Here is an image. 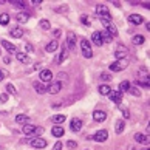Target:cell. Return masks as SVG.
Wrapping results in <instances>:
<instances>
[{
	"label": "cell",
	"instance_id": "obj_53",
	"mask_svg": "<svg viewBox=\"0 0 150 150\" xmlns=\"http://www.w3.org/2000/svg\"><path fill=\"white\" fill-rule=\"evenodd\" d=\"M0 54H2V50H0Z\"/></svg>",
	"mask_w": 150,
	"mask_h": 150
},
{
	"label": "cell",
	"instance_id": "obj_43",
	"mask_svg": "<svg viewBox=\"0 0 150 150\" xmlns=\"http://www.w3.org/2000/svg\"><path fill=\"white\" fill-rule=\"evenodd\" d=\"M6 71H5V70H2V68H0V81H3L5 79V77H6Z\"/></svg>",
	"mask_w": 150,
	"mask_h": 150
},
{
	"label": "cell",
	"instance_id": "obj_30",
	"mask_svg": "<svg viewBox=\"0 0 150 150\" xmlns=\"http://www.w3.org/2000/svg\"><path fill=\"white\" fill-rule=\"evenodd\" d=\"M133 43H135V45H142L144 43V40H146V37H144L142 34H136V36H133Z\"/></svg>",
	"mask_w": 150,
	"mask_h": 150
},
{
	"label": "cell",
	"instance_id": "obj_48",
	"mask_svg": "<svg viewBox=\"0 0 150 150\" xmlns=\"http://www.w3.org/2000/svg\"><path fill=\"white\" fill-rule=\"evenodd\" d=\"M26 51H28V53H31V51H33V47L30 45V43H28V45H26Z\"/></svg>",
	"mask_w": 150,
	"mask_h": 150
},
{
	"label": "cell",
	"instance_id": "obj_1",
	"mask_svg": "<svg viewBox=\"0 0 150 150\" xmlns=\"http://www.w3.org/2000/svg\"><path fill=\"white\" fill-rule=\"evenodd\" d=\"M96 14L99 16V19H101V20L112 22V14H110V9H108V6H105V5H98V6H96Z\"/></svg>",
	"mask_w": 150,
	"mask_h": 150
},
{
	"label": "cell",
	"instance_id": "obj_41",
	"mask_svg": "<svg viewBox=\"0 0 150 150\" xmlns=\"http://www.w3.org/2000/svg\"><path fill=\"white\" fill-rule=\"evenodd\" d=\"M101 79L102 81H112V76H110L108 73H102L101 74Z\"/></svg>",
	"mask_w": 150,
	"mask_h": 150
},
{
	"label": "cell",
	"instance_id": "obj_42",
	"mask_svg": "<svg viewBox=\"0 0 150 150\" xmlns=\"http://www.w3.org/2000/svg\"><path fill=\"white\" fill-rule=\"evenodd\" d=\"M67 146H68L70 149H74V147H77V142L76 141H68V142H67Z\"/></svg>",
	"mask_w": 150,
	"mask_h": 150
},
{
	"label": "cell",
	"instance_id": "obj_9",
	"mask_svg": "<svg viewBox=\"0 0 150 150\" xmlns=\"http://www.w3.org/2000/svg\"><path fill=\"white\" fill-rule=\"evenodd\" d=\"M40 81L42 82H51L53 81V73H51V70H48V68H43L40 70Z\"/></svg>",
	"mask_w": 150,
	"mask_h": 150
},
{
	"label": "cell",
	"instance_id": "obj_40",
	"mask_svg": "<svg viewBox=\"0 0 150 150\" xmlns=\"http://www.w3.org/2000/svg\"><path fill=\"white\" fill-rule=\"evenodd\" d=\"M42 132H43L42 127H36V130H34V133H33V135H34L36 138H39V135H42Z\"/></svg>",
	"mask_w": 150,
	"mask_h": 150
},
{
	"label": "cell",
	"instance_id": "obj_45",
	"mask_svg": "<svg viewBox=\"0 0 150 150\" xmlns=\"http://www.w3.org/2000/svg\"><path fill=\"white\" fill-rule=\"evenodd\" d=\"M54 150H62V142L57 141L56 144H54Z\"/></svg>",
	"mask_w": 150,
	"mask_h": 150
},
{
	"label": "cell",
	"instance_id": "obj_23",
	"mask_svg": "<svg viewBox=\"0 0 150 150\" xmlns=\"http://www.w3.org/2000/svg\"><path fill=\"white\" fill-rule=\"evenodd\" d=\"M2 47L6 50V51H9V53H14V51H16V45H14V43H11V42H8V40H5V39L2 40Z\"/></svg>",
	"mask_w": 150,
	"mask_h": 150
},
{
	"label": "cell",
	"instance_id": "obj_29",
	"mask_svg": "<svg viewBox=\"0 0 150 150\" xmlns=\"http://www.w3.org/2000/svg\"><path fill=\"white\" fill-rule=\"evenodd\" d=\"M101 33V39H102V43H110V42H113V37L108 34L107 31H99Z\"/></svg>",
	"mask_w": 150,
	"mask_h": 150
},
{
	"label": "cell",
	"instance_id": "obj_6",
	"mask_svg": "<svg viewBox=\"0 0 150 150\" xmlns=\"http://www.w3.org/2000/svg\"><path fill=\"white\" fill-rule=\"evenodd\" d=\"M127 47H124V45H118L116 47V50H115V57H116V60H119V59H125V56H127Z\"/></svg>",
	"mask_w": 150,
	"mask_h": 150
},
{
	"label": "cell",
	"instance_id": "obj_15",
	"mask_svg": "<svg viewBox=\"0 0 150 150\" xmlns=\"http://www.w3.org/2000/svg\"><path fill=\"white\" fill-rule=\"evenodd\" d=\"M93 118H94V121H98V122H104L105 119H107V113L102 112V110H96V112L93 113Z\"/></svg>",
	"mask_w": 150,
	"mask_h": 150
},
{
	"label": "cell",
	"instance_id": "obj_36",
	"mask_svg": "<svg viewBox=\"0 0 150 150\" xmlns=\"http://www.w3.org/2000/svg\"><path fill=\"white\" fill-rule=\"evenodd\" d=\"M11 5H13V6H16V8H22V9L26 6V3H25V2H20V0H14V2H11Z\"/></svg>",
	"mask_w": 150,
	"mask_h": 150
},
{
	"label": "cell",
	"instance_id": "obj_20",
	"mask_svg": "<svg viewBox=\"0 0 150 150\" xmlns=\"http://www.w3.org/2000/svg\"><path fill=\"white\" fill-rule=\"evenodd\" d=\"M135 141L139 144H149V135H142V133H135Z\"/></svg>",
	"mask_w": 150,
	"mask_h": 150
},
{
	"label": "cell",
	"instance_id": "obj_31",
	"mask_svg": "<svg viewBox=\"0 0 150 150\" xmlns=\"http://www.w3.org/2000/svg\"><path fill=\"white\" fill-rule=\"evenodd\" d=\"M129 88H130V82H129V81H122L121 84H119V91H121V93L129 91Z\"/></svg>",
	"mask_w": 150,
	"mask_h": 150
},
{
	"label": "cell",
	"instance_id": "obj_44",
	"mask_svg": "<svg viewBox=\"0 0 150 150\" xmlns=\"http://www.w3.org/2000/svg\"><path fill=\"white\" fill-rule=\"evenodd\" d=\"M8 101V94H0V102H6Z\"/></svg>",
	"mask_w": 150,
	"mask_h": 150
},
{
	"label": "cell",
	"instance_id": "obj_33",
	"mask_svg": "<svg viewBox=\"0 0 150 150\" xmlns=\"http://www.w3.org/2000/svg\"><path fill=\"white\" fill-rule=\"evenodd\" d=\"M119 110L122 112V115H124V118H125V119H129V118H130V112H129V108H127L125 105L119 104Z\"/></svg>",
	"mask_w": 150,
	"mask_h": 150
},
{
	"label": "cell",
	"instance_id": "obj_13",
	"mask_svg": "<svg viewBox=\"0 0 150 150\" xmlns=\"http://www.w3.org/2000/svg\"><path fill=\"white\" fill-rule=\"evenodd\" d=\"M91 43L96 47H102V39H101V33L99 31H94L91 34Z\"/></svg>",
	"mask_w": 150,
	"mask_h": 150
},
{
	"label": "cell",
	"instance_id": "obj_35",
	"mask_svg": "<svg viewBox=\"0 0 150 150\" xmlns=\"http://www.w3.org/2000/svg\"><path fill=\"white\" fill-rule=\"evenodd\" d=\"M8 22H9V16L6 13L0 14V23H2V25H8Z\"/></svg>",
	"mask_w": 150,
	"mask_h": 150
},
{
	"label": "cell",
	"instance_id": "obj_2",
	"mask_svg": "<svg viewBox=\"0 0 150 150\" xmlns=\"http://www.w3.org/2000/svg\"><path fill=\"white\" fill-rule=\"evenodd\" d=\"M81 48H82V54H84L85 59H91L93 57V51H91L90 42H88L87 39H82L81 40Z\"/></svg>",
	"mask_w": 150,
	"mask_h": 150
},
{
	"label": "cell",
	"instance_id": "obj_49",
	"mask_svg": "<svg viewBox=\"0 0 150 150\" xmlns=\"http://www.w3.org/2000/svg\"><path fill=\"white\" fill-rule=\"evenodd\" d=\"M54 36L59 37V36H60V30H56V31H54Z\"/></svg>",
	"mask_w": 150,
	"mask_h": 150
},
{
	"label": "cell",
	"instance_id": "obj_19",
	"mask_svg": "<svg viewBox=\"0 0 150 150\" xmlns=\"http://www.w3.org/2000/svg\"><path fill=\"white\" fill-rule=\"evenodd\" d=\"M64 133H65V130H64V127H62V125H54L53 129H51V135H53V136H56V138L64 136Z\"/></svg>",
	"mask_w": 150,
	"mask_h": 150
},
{
	"label": "cell",
	"instance_id": "obj_3",
	"mask_svg": "<svg viewBox=\"0 0 150 150\" xmlns=\"http://www.w3.org/2000/svg\"><path fill=\"white\" fill-rule=\"evenodd\" d=\"M127 60L125 59H119V60H115L113 64H110V70L112 71H122L124 68H127Z\"/></svg>",
	"mask_w": 150,
	"mask_h": 150
},
{
	"label": "cell",
	"instance_id": "obj_18",
	"mask_svg": "<svg viewBox=\"0 0 150 150\" xmlns=\"http://www.w3.org/2000/svg\"><path fill=\"white\" fill-rule=\"evenodd\" d=\"M33 87H34V90H36L39 94H45V93L48 91V87H45L42 82H34V84H33Z\"/></svg>",
	"mask_w": 150,
	"mask_h": 150
},
{
	"label": "cell",
	"instance_id": "obj_54",
	"mask_svg": "<svg viewBox=\"0 0 150 150\" xmlns=\"http://www.w3.org/2000/svg\"><path fill=\"white\" fill-rule=\"evenodd\" d=\"M147 150H150V149H149V147H147Z\"/></svg>",
	"mask_w": 150,
	"mask_h": 150
},
{
	"label": "cell",
	"instance_id": "obj_24",
	"mask_svg": "<svg viewBox=\"0 0 150 150\" xmlns=\"http://www.w3.org/2000/svg\"><path fill=\"white\" fill-rule=\"evenodd\" d=\"M57 47H59V42L54 39V40H51V42H50L48 45L45 47V50H47L48 53H53V51H56V50H57Z\"/></svg>",
	"mask_w": 150,
	"mask_h": 150
},
{
	"label": "cell",
	"instance_id": "obj_27",
	"mask_svg": "<svg viewBox=\"0 0 150 150\" xmlns=\"http://www.w3.org/2000/svg\"><path fill=\"white\" fill-rule=\"evenodd\" d=\"M34 130H36V125H33V124H25L23 129H22V132H23L25 135H33Z\"/></svg>",
	"mask_w": 150,
	"mask_h": 150
},
{
	"label": "cell",
	"instance_id": "obj_38",
	"mask_svg": "<svg viewBox=\"0 0 150 150\" xmlns=\"http://www.w3.org/2000/svg\"><path fill=\"white\" fill-rule=\"evenodd\" d=\"M129 93L132 94V96H141V91L138 90V88H135V87H130L129 88Z\"/></svg>",
	"mask_w": 150,
	"mask_h": 150
},
{
	"label": "cell",
	"instance_id": "obj_8",
	"mask_svg": "<svg viewBox=\"0 0 150 150\" xmlns=\"http://www.w3.org/2000/svg\"><path fill=\"white\" fill-rule=\"evenodd\" d=\"M108 96H110V101H113L115 104H118V105L122 102V93L119 90H110Z\"/></svg>",
	"mask_w": 150,
	"mask_h": 150
},
{
	"label": "cell",
	"instance_id": "obj_5",
	"mask_svg": "<svg viewBox=\"0 0 150 150\" xmlns=\"http://www.w3.org/2000/svg\"><path fill=\"white\" fill-rule=\"evenodd\" d=\"M107 138H108V132L107 130H99V132L94 133L93 136H90V139H94L96 142H105Z\"/></svg>",
	"mask_w": 150,
	"mask_h": 150
},
{
	"label": "cell",
	"instance_id": "obj_22",
	"mask_svg": "<svg viewBox=\"0 0 150 150\" xmlns=\"http://www.w3.org/2000/svg\"><path fill=\"white\" fill-rule=\"evenodd\" d=\"M124 129H125V122L122 119H118L116 121V125H115V132L118 133V135H121V133L124 132Z\"/></svg>",
	"mask_w": 150,
	"mask_h": 150
},
{
	"label": "cell",
	"instance_id": "obj_39",
	"mask_svg": "<svg viewBox=\"0 0 150 150\" xmlns=\"http://www.w3.org/2000/svg\"><path fill=\"white\" fill-rule=\"evenodd\" d=\"M81 22H82L84 25H87V26H90V23H91V22H90V19H88L87 16H82V17H81Z\"/></svg>",
	"mask_w": 150,
	"mask_h": 150
},
{
	"label": "cell",
	"instance_id": "obj_37",
	"mask_svg": "<svg viewBox=\"0 0 150 150\" xmlns=\"http://www.w3.org/2000/svg\"><path fill=\"white\" fill-rule=\"evenodd\" d=\"M5 88H6V91L9 94H16V93H17V90H16V87L13 84H6V87H5Z\"/></svg>",
	"mask_w": 150,
	"mask_h": 150
},
{
	"label": "cell",
	"instance_id": "obj_51",
	"mask_svg": "<svg viewBox=\"0 0 150 150\" xmlns=\"http://www.w3.org/2000/svg\"><path fill=\"white\" fill-rule=\"evenodd\" d=\"M40 68V64H34V70H39Z\"/></svg>",
	"mask_w": 150,
	"mask_h": 150
},
{
	"label": "cell",
	"instance_id": "obj_52",
	"mask_svg": "<svg viewBox=\"0 0 150 150\" xmlns=\"http://www.w3.org/2000/svg\"><path fill=\"white\" fill-rule=\"evenodd\" d=\"M129 150H135V149H133V147H130V149H129Z\"/></svg>",
	"mask_w": 150,
	"mask_h": 150
},
{
	"label": "cell",
	"instance_id": "obj_4",
	"mask_svg": "<svg viewBox=\"0 0 150 150\" xmlns=\"http://www.w3.org/2000/svg\"><path fill=\"white\" fill-rule=\"evenodd\" d=\"M101 23L105 26V31L108 33L112 37H118V30H116V26L112 23V22H107V20H101Z\"/></svg>",
	"mask_w": 150,
	"mask_h": 150
},
{
	"label": "cell",
	"instance_id": "obj_17",
	"mask_svg": "<svg viewBox=\"0 0 150 150\" xmlns=\"http://www.w3.org/2000/svg\"><path fill=\"white\" fill-rule=\"evenodd\" d=\"M9 34L13 36L14 39H20L22 36H23V30H22L20 26H14V28L9 30Z\"/></svg>",
	"mask_w": 150,
	"mask_h": 150
},
{
	"label": "cell",
	"instance_id": "obj_32",
	"mask_svg": "<svg viewBox=\"0 0 150 150\" xmlns=\"http://www.w3.org/2000/svg\"><path fill=\"white\" fill-rule=\"evenodd\" d=\"M39 26H40L43 31H47V30H50V26H51V25H50V22L47 19H42L40 22H39Z\"/></svg>",
	"mask_w": 150,
	"mask_h": 150
},
{
	"label": "cell",
	"instance_id": "obj_50",
	"mask_svg": "<svg viewBox=\"0 0 150 150\" xmlns=\"http://www.w3.org/2000/svg\"><path fill=\"white\" fill-rule=\"evenodd\" d=\"M11 62V57H5V64H9Z\"/></svg>",
	"mask_w": 150,
	"mask_h": 150
},
{
	"label": "cell",
	"instance_id": "obj_11",
	"mask_svg": "<svg viewBox=\"0 0 150 150\" xmlns=\"http://www.w3.org/2000/svg\"><path fill=\"white\" fill-rule=\"evenodd\" d=\"M68 54H70V51H68V47L67 45H62V50H60V54L56 57V62H59V64H62L64 60L68 57Z\"/></svg>",
	"mask_w": 150,
	"mask_h": 150
},
{
	"label": "cell",
	"instance_id": "obj_46",
	"mask_svg": "<svg viewBox=\"0 0 150 150\" xmlns=\"http://www.w3.org/2000/svg\"><path fill=\"white\" fill-rule=\"evenodd\" d=\"M57 76H59V79L60 77H62V79H67V73H59Z\"/></svg>",
	"mask_w": 150,
	"mask_h": 150
},
{
	"label": "cell",
	"instance_id": "obj_25",
	"mask_svg": "<svg viewBox=\"0 0 150 150\" xmlns=\"http://www.w3.org/2000/svg\"><path fill=\"white\" fill-rule=\"evenodd\" d=\"M16 122H17V124H30V118L26 115H17L16 116Z\"/></svg>",
	"mask_w": 150,
	"mask_h": 150
},
{
	"label": "cell",
	"instance_id": "obj_21",
	"mask_svg": "<svg viewBox=\"0 0 150 150\" xmlns=\"http://www.w3.org/2000/svg\"><path fill=\"white\" fill-rule=\"evenodd\" d=\"M28 19H30V14L25 13V11H22V13H19L17 16H16V20H17L19 23H26Z\"/></svg>",
	"mask_w": 150,
	"mask_h": 150
},
{
	"label": "cell",
	"instance_id": "obj_12",
	"mask_svg": "<svg viewBox=\"0 0 150 150\" xmlns=\"http://www.w3.org/2000/svg\"><path fill=\"white\" fill-rule=\"evenodd\" d=\"M60 90H62V82H54V84H51L50 85V88H48V93L50 94H57Z\"/></svg>",
	"mask_w": 150,
	"mask_h": 150
},
{
	"label": "cell",
	"instance_id": "obj_10",
	"mask_svg": "<svg viewBox=\"0 0 150 150\" xmlns=\"http://www.w3.org/2000/svg\"><path fill=\"white\" fill-rule=\"evenodd\" d=\"M82 125H84V124H82V121L79 118H73L71 122H70V130L71 132H81Z\"/></svg>",
	"mask_w": 150,
	"mask_h": 150
},
{
	"label": "cell",
	"instance_id": "obj_16",
	"mask_svg": "<svg viewBox=\"0 0 150 150\" xmlns=\"http://www.w3.org/2000/svg\"><path fill=\"white\" fill-rule=\"evenodd\" d=\"M129 22H130V23H133V25H141L142 22H144V19L141 17L139 14H130L129 16Z\"/></svg>",
	"mask_w": 150,
	"mask_h": 150
},
{
	"label": "cell",
	"instance_id": "obj_34",
	"mask_svg": "<svg viewBox=\"0 0 150 150\" xmlns=\"http://www.w3.org/2000/svg\"><path fill=\"white\" fill-rule=\"evenodd\" d=\"M99 93L104 94V96H105V94L108 96V93H110V87H108V85H105V84H102L101 87H99Z\"/></svg>",
	"mask_w": 150,
	"mask_h": 150
},
{
	"label": "cell",
	"instance_id": "obj_7",
	"mask_svg": "<svg viewBox=\"0 0 150 150\" xmlns=\"http://www.w3.org/2000/svg\"><path fill=\"white\" fill-rule=\"evenodd\" d=\"M47 139H43V138H34V139H31V147L33 149H45L47 147Z\"/></svg>",
	"mask_w": 150,
	"mask_h": 150
},
{
	"label": "cell",
	"instance_id": "obj_26",
	"mask_svg": "<svg viewBox=\"0 0 150 150\" xmlns=\"http://www.w3.org/2000/svg\"><path fill=\"white\" fill-rule=\"evenodd\" d=\"M17 60L22 64H30L31 62V59L28 54H25V53H17Z\"/></svg>",
	"mask_w": 150,
	"mask_h": 150
},
{
	"label": "cell",
	"instance_id": "obj_14",
	"mask_svg": "<svg viewBox=\"0 0 150 150\" xmlns=\"http://www.w3.org/2000/svg\"><path fill=\"white\" fill-rule=\"evenodd\" d=\"M67 42H68V50H74V47H76V34L74 33H68L67 34Z\"/></svg>",
	"mask_w": 150,
	"mask_h": 150
},
{
	"label": "cell",
	"instance_id": "obj_47",
	"mask_svg": "<svg viewBox=\"0 0 150 150\" xmlns=\"http://www.w3.org/2000/svg\"><path fill=\"white\" fill-rule=\"evenodd\" d=\"M31 2H33V5H40L42 0H31Z\"/></svg>",
	"mask_w": 150,
	"mask_h": 150
},
{
	"label": "cell",
	"instance_id": "obj_28",
	"mask_svg": "<svg viewBox=\"0 0 150 150\" xmlns=\"http://www.w3.org/2000/svg\"><path fill=\"white\" fill-rule=\"evenodd\" d=\"M64 121H65V115H53L51 116V122H54L57 125H60Z\"/></svg>",
	"mask_w": 150,
	"mask_h": 150
}]
</instances>
